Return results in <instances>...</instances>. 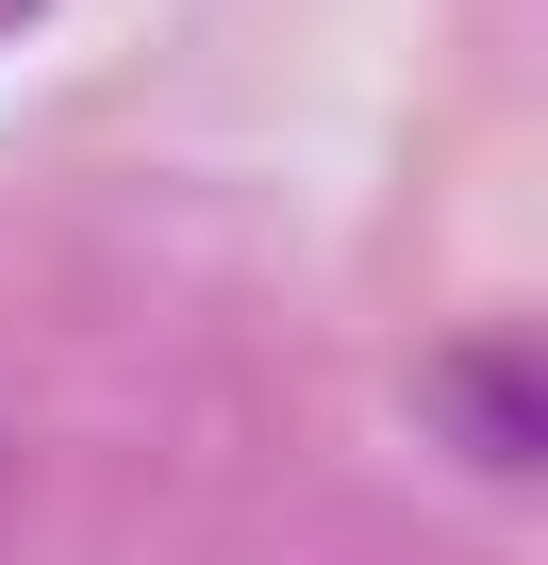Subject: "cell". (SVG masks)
I'll use <instances>...</instances> for the list:
<instances>
[{"label": "cell", "instance_id": "cell-1", "mask_svg": "<svg viewBox=\"0 0 548 565\" xmlns=\"http://www.w3.org/2000/svg\"><path fill=\"white\" fill-rule=\"evenodd\" d=\"M416 433L465 449L482 482H531V466H548V366H531L515 333H449V350L416 366Z\"/></svg>", "mask_w": 548, "mask_h": 565}, {"label": "cell", "instance_id": "cell-2", "mask_svg": "<svg viewBox=\"0 0 548 565\" xmlns=\"http://www.w3.org/2000/svg\"><path fill=\"white\" fill-rule=\"evenodd\" d=\"M34 18H51V0H0V51H18V34H34Z\"/></svg>", "mask_w": 548, "mask_h": 565}]
</instances>
